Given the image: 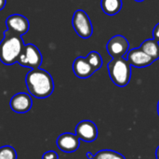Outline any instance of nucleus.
<instances>
[{
  "mask_svg": "<svg viewBox=\"0 0 159 159\" xmlns=\"http://www.w3.org/2000/svg\"><path fill=\"white\" fill-rule=\"evenodd\" d=\"M129 48L128 39L121 34L113 36L106 45V49L113 59L121 58L127 55Z\"/></svg>",
  "mask_w": 159,
  "mask_h": 159,
  "instance_id": "6",
  "label": "nucleus"
},
{
  "mask_svg": "<svg viewBox=\"0 0 159 159\" xmlns=\"http://www.w3.org/2000/svg\"><path fill=\"white\" fill-rule=\"evenodd\" d=\"M72 24L75 33L83 39L89 38L93 34V26L91 20L87 12L82 9H77L74 13Z\"/></svg>",
  "mask_w": 159,
  "mask_h": 159,
  "instance_id": "5",
  "label": "nucleus"
},
{
  "mask_svg": "<svg viewBox=\"0 0 159 159\" xmlns=\"http://www.w3.org/2000/svg\"><path fill=\"white\" fill-rule=\"evenodd\" d=\"M157 114H158V116H159V101H158V103H157Z\"/></svg>",
  "mask_w": 159,
  "mask_h": 159,
  "instance_id": "23",
  "label": "nucleus"
},
{
  "mask_svg": "<svg viewBox=\"0 0 159 159\" xmlns=\"http://www.w3.org/2000/svg\"><path fill=\"white\" fill-rule=\"evenodd\" d=\"M56 144L61 151L67 154H71L75 152L79 148L80 140L75 134L66 132L61 134L57 138Z\"/></svg>",
  "mask_w": 159,
  "mask_h": 159,
  "instance_id": "9",
  "label": "nucleus"
},
{
  "mask_svg": "<svg viewBox=\"0 0 159 159\" xmlns=\"http://www.w3.org/2000/svg\"><path fill=\"white\" fill-rule=\"evenodd\" d=\"M122 0H101L102 11L108 16L116 15L122 8Z\"/></svg>",
  "mask_w": 159,
  "mask_h": 159,
  "instance_id": "13",
  "label": "nucleus"
},
{
  "mask_svg": "<svg viewBox=\"0 0 159 159\" xmlns=\"http://www.w3.org/2000/svg\"><path fill=\"white\" fill-rule=\"evenodd\" d=\"M140 48L144 51L148 56H150L154 61L159 59V42L153 39H147L143 41Z\"/></svg>",
  "mask_w": 159,
  "mask_h": 159,
  "instance_id": "14",
  "label": "nucleus"
},
{
  "mask_svg": "<svg viewBox=\"0 0 159 159\" xmlns=\"http://www.w3.org/2000/svg\"><path fill=\"white\" fill-rule=\"evenodd\" d=\"M42 159H59V156L55 151L50 150L44 153V155L42 156Z\"/></svg>",
  "mask_w": 159,
  "mask_h": 159,
  "instance_id": "18",
  "label": "nucleus"
},
{
  "mask_svg": "<svg viewBox=\"0 0 159 159\" xmlns=\"http://www.w3.org/2000/svg\"><path fill=\"white\" fill-rule=\"evenodd\" d=\"M0 159H17L16 150L9 145L0 147Z\"/></svg>",
  "mask_w": 159,
  "mask_h": 159,
  "instance_id": "17",
  "label": "nucleus"
},
{
  "mask_svg": "<svg viewBox=\"0 0 159 159\" xmlns=\"http://www.w3.org/2000/svg\"><path fill=\"white\" fill-rule=\"evenodd\" d=\"M6 25L7 31L17 34L23 35L30 29V22L26 17L20 14H12L6 20Z\"/></svg>",
  "mask_w": 159,
  "mask_h": 159,
  "instance_id": "7",
  "label": "nucleus"
},
{
  "mask_svg": "<svg viewBox=\"0 0 159 159\" xmlns=\"http://www.w3.org/2000/svg\"><path fill=\"white\" fill-rule=\"evenodd\" d=\"M108 72L112 82L117 87H126L131 78V65L124 57L113 59L108 63Z\"/></svg>",
  "mask_w": 159,
  "mask_h": 159,
  "instance_id": "3",
  "label": "nucleus"
},
{
  "mask_svg": "<svg viewBox=\"0 0 159 159\" xmlns=\"http://www.w3.org/2000/svg\"><path fill=\"white\" fill-rule=\"evenodd\" d=\"M6 2H7V0H0V10H2L5 7Z\"/></svg>",
  "mask_w": 159,
  "mask_h": 159,
  "instance_id": "20",
  "label": "nucleus"
},
{
  "mask_svg": "<svg viewBox=\"0 0 159 159\" xmlns=\"http://www.w3.org/2000/svg\"><path fill=\"white\" fill-rule=\"evenodd\" d=\"M156 155H157V159H159V146L157 148V151H156Z\"/></svg>",
  "mask_w": 159,
  "mask_h": 159,
  "instance_id": "22",
  "label": "nucleus"
},
{
  "mask_svg": "<svg viewBox=\"0 0 159 159\" xmlns=\"http://www.w3.org/2000/svg\"><path fill=\"white\" fill-rule=\"evenodd\" d=\"M134 1H136V2H143V1H144V0H134Z\"/></svg>",
  "mask_w": 159,
  "mask_h": 159,
  "instance_id": "24",
  "label": "nucleus"
},
{
  "mask_svg": "<svg viewBox=\"0 0 159 159\" xmlns=\"http://www.w3.org/2000/svg\"><path fill=\"white\" fill-rule=\"evenodd\" d=\"M25 84L29 93L37 99H46L54 90L52 76L49 73L40 68L32 69L26 75Z\"/></svg>",
  "mask_w": 159,
  "mask_h": 159,
  "instance_id": "1",
  "label": "nucleus"
},
{
  "mask_svg": "<svg viewBox=\"0 0 159 159\" xmlns=\"http://www.w3.org/2000/svg\"><path fill=\"white\" fill-rule=\"evenodd\" d=\"M17 62L26 68L36 69L39 68L42 63V55L40 50L33 44H27L24 46L21 53L20 54Z\"/></svg>",
  "mask_w": 159,
  "mask_h": 159,
  "instance_id": "4",
  "label": "nucleus"
},
{
  "mask_svg": "<svg viewBox=\"0 0 159 159\" xmlns=\"http://www.w3.org/2000/svg\"><path fill=\"white\" fill-rule=\"evenodd\" d=\"M9 105L13 112L24 114L31 110L33 106V101L29 94L25 92H19L11 98Z\"/></svg>",
  "mask_w": 159,
  "mask_h": 159,
  "instance_id": "10",
  "label": "nucleus"
},
{
  "mask_svg": "<svg viewBox=\"0 0 159 159\" xmlns=\"http://www.w3.org/2000/svg\"><path fill=\"white\" fill-rule=\"evenodd\" d=\"M24 46L21 36L7 30L5 31L4 38L0 42V61L6 65L17 62Z\"/></svg>",
  "mask_w": 159,
  "mask_h": 159,
  "instance_id": "2",
  "label": "nucleus"
},
{
  "mask_svg": "<svg viewBox=\"0 0 159 159\" xmlns=\"http://www.w3.org/2000/svg\"><path fill=\"white\" fill-rule=\"evenodd\" d=\"M73 71L74 74L81 79H86L90 77L96 71L92 68V66L89 63L86 58L77 57L73 63Z\"/></svg>",
  "mask_w": 159,
  "mask_h": 159,
  "instance_id": "12",
  "label": "nucleus"
},
{
  "mask_svg": "<svg viewBox=\"0 0 159 159\" xmlns=\"http://www.w3.org/2000/svg\"><path fill=\"white\" fill-rule=\"evenodd\" d=\"M80 141L92 143L98 138V128L96 124L90 120H83L75 127V133Z\"/></svg>",
  "mask_w": 159,
  "mask_h": 159,
  "instance_id": "8",
  "label": "nucleus"
},
{
  "mask_svg": "<svg viewBox=\"0 0 159 159\" xmlns=\"http://www.w3.org/2000/svg\"><path fill=\"white\" fill-rule=\"evenodd\" d=\"M127 61L131 66L136 68H144L151 65L155 61L144 51L139 48H132L127 53Z\"/></svg>",
  "mask_w": 159,
  "mask_h": 159,
  "instance_id": "11",
  "label": "nucleus"
},
{
  "mask_svg": "<svg viewBox=\"0 0 159 159\" xmlns=\"http://www.w3.org/2000/svg\"><path fill=\"white\" fill-rule=\"evenodd\" d=\"M93 159H126L121 154L113 150H102L94 155Z\"/></svg>",
  "mask_w": 159,
  "mask_h": 159,
  "instance_id": "16",
  "label": "nucleus"
},
{
  "mask_svg": "<svg viewBox=\"0 0 159 159\" xmlns=\"http://www.w3.org/2000/svg\"><path fill=\"white\" fill-rule=\"evenodd\" d=\"M86 156H87V158H88V159H93V158H94V155H92V154H91L90 152H88Z\"/></svg>",
  "mask_w": 159,
  "mask_h": 159,
  "instance_id": "21",
  "label": "nucleus"
},
{
  "mask_svg": "<svg viewBox=\"0 0 159 159\" xmlns=\"http://www.w3.org/2000/svg\"><path fill=\"white\" fill-rule=\"evenodd\" d=\"M86 59H87L89 63L92 66V68L95 71H98L99 69L102 68V56L100 55L99 52L91 51V52H89L88 54Z\"/></svg>",
  "mask_w": 159,
  "mask_h": 159,
  "instance_id": "15",
  "label": "nucleus"
},
{
  "mask_svg": "<svg viewBox=\"0 0 159 159\" xmlns=\"http://www.w3.org/2000/svg\"><path fill=\"white\" fill-rule=\"evenodd\" d=\"M153 37L155 40L159 42V23H157L153 30Z\"/></svg>",
  "mask_w": 159,
  "mask_h": 159,
  "instance_id": "19",
  "label": "nucleus"
}]
</instances>
